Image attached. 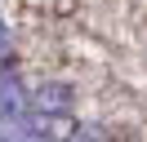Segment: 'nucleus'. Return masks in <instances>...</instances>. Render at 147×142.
Masks as SVG:
<instances>
[{"instance_id":"39448f33","label":"nucleus","mask_w":147,"mask_h":142,"mask_svg":"<svg viewBox=\"0 0 147 142\" xmlns=\"http://www.w3.org/2000/svg\"><path fill=\"white\" fill-rule=\"evenodd\" d=\"M71 142H102V138H98L94 129H76V138H71Z\"/></svg>"},{"instance_id":"f257e3e1","label":"nucleus","mask_w":147,"mask_h":142,"mask_svg":"<svg viewBox=\"0 0 147 142\" xmlns=\"http://www.w3.org/2000/svg\"><path fill=\"white\" fill-rule=\"evenodd\" d=\"M27 115H31V93L22 84V76L13 67H0V120L22 124Z\"/></svg>"},{"instance_id":"f03ea898","label":"nucleus","mask_w":147,"mask_h":142,"mask_svg":"<svg viewBox=\"0 0 147 142\" xmlns=\"http://www.w3.org/2000/svg\"><path fill=\"white\" fill-rule=\"evenodd\" d=\"M22 129H27L31 138H40V142H71V138H76V124L67 120V115H45V111L27 115Z\"/></svg>"},{"instance_id":"423d86ee","label":"nucleus","mask_w":147,"mask_h":142,"mask_svg":"<svg viewBox=\"0 0 147 142\" xmlns=\"http://www.w3.org/2000/svg\"><path fill=\"white\" fill-rule=\"evenodd\" d=\"M0 142H22V138H0Z\"/></svg>"},{"instance_id":"20e7f679","label":"nucleus","mask_w":147,"mask_h":142,"mask_svg":"<svg viewBox=\"0 0 147 142\" xmlns=\"http://www.w3.org/2000/svg\"><path fill=\"white\" fill-rule=\"evenodd\" d=\"M9 49H13V36H9V27H5V18H0V62L9 58Z\"/></svg>"},{"instance_id":"7ed1b4c3","label":"nucleus","mask_w":147,"mask_h":142,"mask_svg":"<svg viewBox=\"0 0 147 142\" xmlns=\"http://www.w3.org/2000/svg\"><path fill=\"white\" fill-rule=\"evenodd\" d=\"M31 111H45V115H67V111H71V89H67V84H58V80L40 84L36 93H31Z\"/></svg>"}]
</instances>
